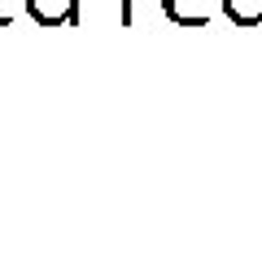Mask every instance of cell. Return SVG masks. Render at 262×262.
I'll list each match as a JSON object with an SVG mask.
<instances>
[{
    "label": "cell",
    "instance_id": "cell-1",
    "mask_svg": "<svg viewBox=\"0 0 262 262\" xmlns=\"http://www.w3.org/2000/svg\"><path fill=\"white\" fill-rule=\"evenodd\" d=\"M22 5L39 27H75L79 22V0H22Z\"/></svg>",
    "mask_w": 262,
    "mask_h": 262
},
{
    "label": "cell",
    "instance_id": "cell-2",
    "mask_svg": "<svg viewBox=\"0 0 262 262\" xmlns=\"http://www.w3.org/2000/svg\"><path fill=\"white\" fill-rule=\"evenodd\" d=\"M210 5L214 0H162V13L170 22H179V27H206Z\"/></svg>",
    "mask_w": 262,
    "mask_h": 262
},
{
    "label": "cell",
    "instance_id": "cell-3",
    "mask_svg": "<svg viewBox=\"0 0 262 262\" xmlns=\"http://www.w3.org/2000/svg\"><path fill=\"white\" fill-rule=\"evenodd\" d=\"M223 13L236 27H258L262 22V0H223Z\"/></svg>",
    "mask_w": 262,
    "mask_h": 262
},
{
    "label": "cell",
    "instance_id": "cell-4",
    "mask_svg": "<svg viewBox=\"0 0 262 262\" xmlns=\"http://www.w3.org/2000/svg\"><path fill=\"white\" fill-rule=\"evenodd\" d=\"M18 5H22V0H0V27H5V22H13Z\"/></svg>",
    "mask_w": 262,
    "mask_h": 262
},
{
    "label": "cell",
    "instance_id": "cell-5",
    "mask_svg": "<svg viewBox=\"0 0 262 262\" xmlns=\"http://www.w3.org/2000/svg\"><path fill=\"white\" fill-rule=\"evenodd\" d=\"M136 13H131V0H122V22H131Z\"/></svg>",
    "mask_w": 262,
    "mask_h": 262
}]
</instances>
